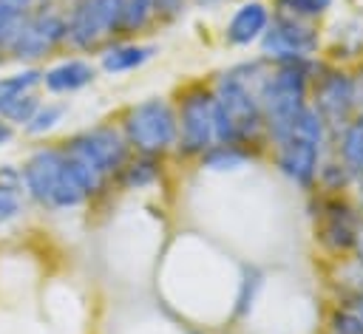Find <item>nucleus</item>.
Wrapping results in <instances>:
<instances>
[{
  "mask_svg": "<svg viewBox=\"0 0 363 334\" xmlns=\"http://www.w3.org/2000/svg\"><path fill=\"white\" fill-rule=\"evenodd\" d=\"M213 110H216V144L250 142L264 122L258 91H252V85L241 76V71H230L221 76L213 93Z\"/></svg>",
  "mask_w": 363,
  "mask_h": 334,
  "instance_id": "f257e3e1",
  "label": "nucleus"
},
{
  "mask_svg": "<svg viewBox=\"0 0 363 334\" xmlns=\"http://www.w3.org/2000/svg\"><path fill=\"white\" fill-rule=\"evenodd\" d=\"M23 184L28 195L45 207H77L91 192L71 167L65 150L43 147L23 167Z\"/></svg>",
  "mask_w": 363,
  "mask_h": 334,
  "instance_id": "f03ea898",
  "label": "nucleus"
},
{
  "mask_svg": "<svg viewBox=\"0 0 363 334\" xmlns=\"http://www.w3.org/2000/svg\"><path fill=\"white\" fill-rule=\"evenodd\" d=\"M306 74L309 62L292 59L281 62L269 76H264L258 88V102L272 139H281L306 108Z\"/></svg>",
  "mask_w": 363,
  "mask_h": 334,
  "instance_id": "7ed1b4c3",
  "label": "nucleus"
},
{
  "mask_svg": "<svg viewBox=\"0 0 363 334\" xmlns=\"http://www.w3.org/2000/svg\"><path fill=\"white\" fill-rule=\"evenodd\" d=\"M65 156L77 175L82 178L88 192H96L108 175H113L125 164V139L113 127H94L68 142Z\"/></svg>",
  "mask_w": 363,
  "mask_h": 334,
  "instance_id": "20e7f679",
  "label": "nucleus"
},
{
  "mask_svg": "<svg viewBox=\"0 0 363 334\" xmlns=\"http://www.w3.org/2000/svg\"><path fill=\"white\" fill-rule=\"evenodd\" d=\"M323 139V122L315 113V108H303L295 125L275 139L278 142V167L284 175H289L295 184H312L318 173V153Z\"/></svg>",
  "mask_w": 363,
  "mask_h": 334,
  "instance_id": "39448f33",
  "label": "nucleus"
},
{
  "mask_svg": "<svg viewBox=\"0 0 363 334\" xmlns=\"http://www.w3.org/2000/svg\"><path fill=\"white\" fill-rule=\"evenodd\" d=\"M125 133H128V142L139 153L156 156V153H162V150H167L173 144V139H176V116H173L167 102L150 99V102H142V105L128 110Z\"/></svg>",
  "mask_w": 363,
  "mask_h": 334,
  "instance_id": "423d86ee",
  "label": "nucleus"
},
{
  "mask_svg": "<svg viewBox=\"0 0 363 334\" xmlns=\"http://www.w3.org/2000/svg\"><path fill=\"white\" fill-rule=\"evenodd\" d=\"M116 28H122L119 0H79L68 20V37L82 48H91Z\"/></svg>",
  "mask_w": 363,
  "mask_h": 334,
  "instance_id": "0eeeda50",
  "label": "nucleus"
},
{
  "mask_svg": "<svg viewBox=\"0 0 363 334\" xmlns=\"http://www.w3.org/2000/svg\"><path fill=\"white\" fill-rule=\"evenodd\" d=\"M216 144L213 93L190 91L182 102V147L184 153H207Z\"/></svg>",
  "mask_w": 363,
  "mask_h": 334,
  "instance_id": "6e6552de",
  "label": "nucleus"
},
{
  "mask_svg": "<svg viewBox=\"0 0 363 334\" xmlns=\"http://www.w3.org/2000/svg\"><path fill=\"white\" fill-rule=\"evenodd\" d=\"M318 45V34L303 25L298 17H278L264 34H261V48L267 57H275L281 62L292 59H306Z\"/></svg>",
  "mask_w": 363,
  "mask_h": 334,
  "instance_id": "1a4fd4ad",
  "label": "nucleus"
},
{
  "mask_svg": "<svg viewBox=\"0 0 363 334\" xmlns=\"http://www.w3.org/2000/svg\"><path fill=\"white\" fill-rule=\"evenodd\" d=\"M315 113L320 116L323 127H346L354 110L352 99V79L340 71H326L315 85Z\"/></svg>",
  "mask_w": 363,
  "mask_h": 334,
  "instance_id": "9d476101",
  "label": "nucleus"
},
{
  "mask_svg": "<svg viewBox=\"0 0 363 334\" xmlns=\"http://www.w3.org/2000/svg\"><path fill=\"white\" fill-rule=\"evenodd\" d=\"M65 34H68V23L60 14L37 11L23 23L17 40L11 42V54L17 59H37L45 51H51Z\"/></svg>",
  "mask_w": 363,
  "mask_h": 334,
  "instance_id": "9b49d317",
  "label": "nucleus"
},
{
  "mask_svg": "<svg viewBox=\"0 0 363 334\" xmlns=\"http://www.w3.org/2000/svg\"><path fill=\"white\" fill-rule=\"evenodd\" d=\"M318 238L329 246V249H349L360 241V226H357V215L354 209L340 201V198H329L320 204L318 212Z\"/></svg>",
  "mask_w": 363,
  "mask_h": 334,
  "instance_id": "f8f14e48",
  "label": "nucleus"
},
{
  "mask_svg": "<svg viewBox=\"0 0 363 334\" xmlns=\"http://www.w3.org/2000/svg\"><path fill=\"white\" fill-rule=\"evenodd\" d=\"M267 23H269V14H267V6L264 3H255V0L252 3H244L233 14V20L227 25V40L233 45H247V42L258 40L267 31Z\"/></svg>",
  "mask_w": 363,
  "mask_h": 334,
  "instance_id": "ddd939ff",
  "label": "nucleus"
},
{
  "mask_svg": "<svg viewBox=\"0 0 363 334\" xmlns=\"http://www.w3.org/2000/svg\"><path fill=\"white\" fill-rule=\"evenodd\" d=\"M91 79H94V71H91V65L82 62V59H68V62H62V65H57V68H51V71L43 74L45 88L54 91V93L77 91V88L88 85Z\"/></svg>",
  "mask_w": 363,
  "mask_h": 334,
  "instance_id": "4468645a",
  "label": "nucleus"
},
{
  "mask_svg": "<svg viewBox=\"0 0 363 334\" xmlns=\"http://www.w3.org/2000/svg\"><path fill=\"white\" fill-rule=\"evenodd\" d=\"M34 0H0V54L11 51L23 23L34 14Z\"/></svg>",
  "mask_w": 363,
  "mask_h": 334,
  "instance_id": "2eb2a0df",
  "label": "nucleus"
},
{
  "mask_svg": "<svg viewBox=\"0 0 363 334\" xmlns=\"http://www.w3.org/2000/svg\"><path fill=\"white\" fill-rule=\"evenodd\" d=\"M20 198H23V173L14 167L0 170V224L11 221L20 212Z\"/></svg>",
  "mask_w": 363,
  "mask_h": 334,
  "instance_id": "dca6fc26",
  "label": "nucleus"
},
{
  "mask_svg": "<svg viewBox=\"0 0 363 334\" xmlns=\"http://www.w3.org/2000/svg\"><path fill=\"white\" fill-rule=\"evenodd\" d=\"M153 45H119V48H111L102 54V68L105 71H130L142 62H147L153 57Z\"/></svg>",
  "mask_w": 363,
  "mask_h": 334,
  "instance_id": "f3484780",
  "label": "nucleus"
},
{
  "mask_svg": "<svg viewBox=\"0 0 363 334\" xmlns=\"http://www.w3.org/2000/svg\"><path fill=\"white\" fill-rule=\"evenodd\" d=\"M40 102L34 93H11L0 96V119L9 125H28L31 116L37 113Z\"/></svg>",
  "mask_w": 363,
  "mask_h": 334,
  "instance_id": "a211bd4d",
  "label": "nucleus"
},
{
  "mask_svg": "<svg viewBox=\"0 0 363 334\" xmlns=\"http://www.w3.org/2000/svg\"><path fill=\"white\" fill-rule=\"evenodd\" d=\"M340 153H343V161H346L349 170L363 173V116H357V122H349L343 127Z\"/></svg>",
  "mask_w": 363,
  "mask_h": 334,
  "instance_id": "6ab92c4d",
  "label": "nucleus"
},
{
  "mask_svg": "<svg viewBox=\"0 0 363 334\" xmlns=\"http://www.w3.org/2000/svg\"><path fill=\"white\" fill-rule=\"evenodd\" d=\"M244 159H247V153L238 144H213L204 153V164L213 170H233V167L244 164Z\"/></svg>",
  "mask_w": 363,
  "mask_h": 334,
  "instance_id": "aec40b11",
  "label": "nucleus"
},
{
  "mask_svg": "<svg viewBox=\"0 0 363 334\" xmlns=\"http://www.w3.org/2000/svg\"><path fill=\"white\" fill-rule=\"evenodd\" d=\"M156 0H119V14H122V31H136L147 23Z\"/></svg>",
  "mask_w": 363,
  "mask_h": 334,
  "instance_id": "412c9836",
  "label": "nucleus"
},
{
  "mask_svg": "<svg viewBox=\"0 0 363 334\" xmlns=\"http://www.w3.org/2000/svg\"><path fill=\"white\" fill-rule=\"evenodd\" d=\"M43 82L40 71H23V74H11L0 79V96H11V93H34V88Z\"/></svg>",
  "mask_w": 363,
  "mask_h": 334,
  "instance_id": "4be33fe9",
  "label": "nucleus"
},
{
  "mask_svg": "<svg viewBox=\"0 0 363 334\" xmlns=\"http://www.w3.org/2000/svg\"><path fill=\"white\" fill-rule=\"evenodd\" d=\"M278 6L286 17H318L332 6V0H278Z\"/></svg>",
  "mask_w": 363,
  "mask_h": 334,
  "instance_id": "5701e85b",
  "label": "nucleus"
},
{
  "mask_svg": "<svg viewBox=\"0 0 363 334\" xmlns=\"http://www.w3.org/2000/svg\"><path fill=\"white\" fill-rule=\"evenodd\" d=\"M62 105H45V108H37V113L31 116V122L26 125L28 127V133H43V130H51L57 122H60V116H62Z\"/></svg>",
  "mask_w": 363,
  "mask_h": 334,
  "instance_id": "b1692460",
  "label": "nucleus"
},
{
  "mask_svg": "<svg viewBox=\"0 0 363 334\" xmlns=\"http://www.w3.org/2000/svg\"><path fill=\"white\" fill-rule=\"evenodd\" d=\"M332 334H363V320L357 317V311H335Z\"/></svg>",
  "mask_w": 363,
  "mask_h": 334,
  "instance_id": "393cba45",
  "label": "nucleus"
},
{
  "mask_svg": "<svg viewBox=\"0 0 363 334\" xmlns=\"http://www.w3.org/2000/svg\"><path fill=\"white\" fill-rule=\"evenodd\" d=\"M258 286H261V275L255 269H247L244 272V283H241V297H238V314H244L252 306V297H255Z\"/></svg>",
  "mask_w": 363,
  "mask_h": 334,
  "instance_id": "a878e982",
  "label": "nucleus"
},
{
  "mask_svg": "<svg viewBox=\"0 0 363 334\" xmlns=\"http://www.w3.org/2000/svg\"><path fill=\"white\" fill-rule=\"evenodd\" d=\"M153 175H156L153 164H150V161H142V164H130V167H128V175H125V181H128L130 187H133V184L139 187V184H147Z\"/></svg>",
  "mask_w": 363,
  "mask_h": 334,
  "instance_id": "bb28decb",
  "label": "nucleus"
},
{
  "mask_svg": "<svg viewBox=\"0 0 363 334\" xmlns=\"http://www.w3.org/2000/svg\"><path fill=\"white\" fill-rule=\"evenodd\" d=\"M352 99H354V110L363 116V68L352 76Z\"/></svg>",
  "mask_w": 363,
  "mask_h": 334,
  "instance_id": "cd10ccee",
  "label": "nucleus"
},
{
  "mask_svg": "<svg viewBox=\"0 0 363 334\" xmlns=\"http://www.w3.org/2000/svg\"><path fill=\"white\" fill-rule=\"evenodd\" d=\"M179 6H182V0H156V3H153V11H156L159 17H173V14L179 11Z\"/></svg>",
  "mask_w": 363,
  "mask_h": 334,
  "instance_id": "c85d7f7f",
  "label": "nucleus"
},
{
  "mask_svg": "<svg viewBox=\"0 0 363 334\" xmlns=\"http://www.w3.org/2000/svg\"><path fill=\"white\" fill-rule=\"evenodd\" d=\"M11 133H14V130H11V125L0 119V144H6V142L11 139Z\"/></svg>",
  "mask_w": 363,
  "mask_h": 334,
  "instance_id": "c756f323",
  "label": "nucleus"
},
{
  "mask_svg": "<svg viewBox=\"0 0 363 334\" xmlns=\"http://www.w3.org/2000/svg\"><path fill=\"white\" fill-rule=\"evenodd\" d=\"M354 311H357V317H360V320H363V294H360V297H357V303H354Z\"/></svg>",
  "mask_w": 363,
  "mask_h": 334,
  "instance_id": "7c9ffc66",
  "label": "nucleus"
},
{
  "mask_svg": "<svg viewBox=\"0 0 363 334\" xmlns=\"http://www.w3.org/2000/svg\"><path fill=\"white\" fill-rule=\"evenodd\" d=\"M199 3H216V0H199Z\"/></svg>",
  "mask_w": 363,
  "mask_h": 334,
  "instance_id": "2f4dec72",
  "label": "nucleus"
}]
</instances>
